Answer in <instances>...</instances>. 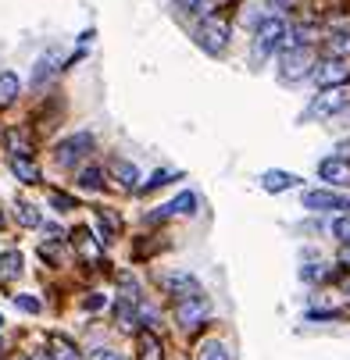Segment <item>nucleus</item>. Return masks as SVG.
Returning a JSON list of instances; mask_svg holds the SVG:
<instances>
[{
	"label": "nucleus",
	"instance_id": "1",
	"mask_svg": "<svg viewBox=\"0 0 350 360\" xmlns=\"http://www.w3.org/2000/svg\"><path fill=\"white\" fill-rule=\"evenodd\" d=\"M229 36H233V26H229V18H225L222 11H211V14H204V22L197 26V47L204 54H225V47H229Z\"/></svg>",
	"mask_w": 350,
	"mask_h": 360
},
{
	"label": "nucleus",
	"instance_id": "2",
	"mask_svg": "<svg viewBox=\"0 0 350 360\" xmlns=\"http://www.w3.org/2000/svg\"><path fill=\"white\" fill-rule=\"evenodd\" d=\"M343 108H350V82H343V86H325L311 103L304 108L300 121H311V118H333L340 114Z\"/></svg>",
	"mask_w": 350,
	"mask_h": 360
},
{
	"label": "nucleus",
	"instance_id": "3",
	"mask_svg": "<svg viewBox=\"0 0 350 360\" xmlns=\"http://www.w3.org/2000/svg\"><path fill=\"white\" fill-rule=\"evenodd\" d=\"M315 72V50L311 47H290L282 57V72H279V82H304L307 75Z\"/></svg>",
	"mask_w": 350,
	"mask_h": 360
},
{
	"label": "nucleus",
	"instance_id": "4",
	"mask_svg": "<svg viewBox=\"0 0 350 360\" xmlns=\"http://www.w3.org/2000/svg\"><path fill=\"white\" fill-rule=\"evenodd\" d=\"M286 22L282 18H264V22L257 26V32H254V57H269L272 50H279L282 43H286Z\"/></svg>",
	"mask_w": 350,
	"mask_h": 360
},
{
	"label": "nucleus",
	"instance_id": "5",
	"mask_svg": "<svg viewBox=\"0 0 350 360\" xmlns=\"http://www.w3.org/2000/svg\"><path fill=\"white\" fill-rule=\"evenodd\" d=\"M90 150H93V132H75V136H65L54 146V161H57V168H72Z\"/></svg>",
	"mask_w": 350,
	"mask_h": 360
},
{
	"label": "nucleus",
	"instance_id": "6",
	"mask_svg": "<svg viewBox=\"0 0 350 360\" xmlns=\"http://www.w3.org/2000/svg\"><path fill=\"white\" fill-rule=\"evenodd\" d=\"M211 314V300L204 292H193V296H186V300H175V321H179V328H197V325H204V317Z\"/></svg>",
	"mask_w": 350,
	"mask_h": 360
},
{
	"label": "nucleus",
	"instance_id": "7",
	"mask_svg": "<svg viewBox=\"0 0 350 360\" xmlns=\"http://www.w3.org/2000/svg\"><path fill=\"white\" fill-rule=\"evenodd\" d=\"M311 75L318 82V90L343 86V82H350V57H329V61H322V65H315Z\"/></svg>",
	"mask_w": 350,
	"mask_h": 360
},
{
	"label": "nucleus",
	"instance_id": "8",
	"mask_svg": "<svg viewBox=\"0 0 350 360\" xmlns=\"http://www.w3.org/2000/svg\"><path fill=\"white\" fill-rule=\"evenodd\" d=\"M161 286H164V292H168L172 300H186V296L200 292L197 274H190V271H168V274L161 279Z\"/></svg>",
	"mask_w": 350,
	"mask_h": 360
},
{
	"label": "nucleus",
	"instance_id": "9",
	"mask_svg": "<svg viewBox=\"0 0 350 360\" xmlns=\"http://www.w3.org/2000/svg\"><path fill=\"white\" fill-rule=\"evenodd\" d=\"M307 210H350V197L343 193H329V189H307L304 193Z\"/></svg>",
	"mask_w": 350,
	"mask_h": 360
},
{
	"label": "nucleus",
	"instance_id": "10",
	"mask_svg": "<svg viewBox=\"0 0 350 360\" xmlns=\"http://www.w3.org/2000/svg\"><path fill=\"white\" fill-rule=\"evenodd\" d=\"M318 179L322 182H329V186H350V161H343V157H325V161H318Z\"/></svg>",
	"mask_w": 350,
	"mask_h": 360
},
{
	"label": "nucleus",
	"instance_id": "11",
	"mask_svg": "<svg viewBox=\"0 0 350 360\" xmlns=\"http://www.w3.org/2000/svg\"><path fill=\"white\" fill-rule=\"evenodd\" d=\"M261 189L264 193H286V189H297L304 179L293 175V172H279V168H269V172H261Z\"/></svg>",
	"mask_w": 350,
	"mask_h": 360
},
{
	"label": "nucleus",
	"instance_id": "12",
	"mask_svg": "<svg viewBox=\"0 0 350 360\" xmlns=\"http://www.w3.org/2000/svg\"><path fill=\"white\" fill-rule=\"evenodd\" d=\"M4 146H8L11 157H32V150H36L32 132H26V129H8L4 132Z\"/></svg>",
	"mask_w": 350,
	"mask_h": 360
},
{
	"label": "nucleus",
	"instance_id": "13",
	"mask_svg": "<svg viewBox=\"0 0 350 360\" xmlns=\"http://www.w3.org/2000/svg\"><path fill=\"white\" fill-rule=\"evenodd\" d=\"M168 214H182V218H190V214H197V197L193 193H179L168 207H157V214L150 218V221H157V218H168Z\"/></svg>",
	"mask_w": 350,
	"mask_h": 360
},
{
	"label": "nucleus",
	"instance_id": "14",
	"mask_svg": "<svg viewBox=\"0 0 350 360\" xmlns=\"http://www.w3.org/2000/svg\"><path fill=\"white\" fill-rule=\"evenodd\" d=\"M136 360H164V346L154 332H139L136 335Z\"/></svg>",
	"mask_w": 350,
	"mask_h": 360
},
{
	"label": "nucleus",
	"instance_id": "15",
	"mask_svg": "<svg viewBox=\"0 0 350 360\" xmlns=\"http://www.w3.org/2000/svg\"><path fill=\"white\" fill-rule=\"evenodd\" d=\"M22 271H26V257H22L18 250L0 253V282H14Z\"/></svg>",
	"mask_w": 350,
	"mask_h": 360
},
{
	"label": "nucleus",
	"instance_id": "16",
	"mask_svg": "<svg viewBox=\"0 0 350 360\" xmlns=\"http://www.w3.org/2000/svg\"><path fill=\"white\" fill-rule=\"evenodd\" d=\"M193 360H233V357H229V346H225L222 339H204L193 350Z\"/></svg>",
	"mask_w": 350,
	"mask_h": 360
},
{
	"label": "nucleus",
	"instance_id": "17",
	"mask_svg": "<svg viewBox=\"0 0 350 360\" xmlns=\"http://www.w3.org/2000/svg\"><path fill=\"white\" fill-rule=\"evenodd\" d=\"M111 175H115V182H118V186H126V189H139V172H136V164H129V161H118V157H115Z\"/></svg>",
	"mask_w": 350,
	"mask_h": 360
},
{
	"label": "nucleus",
	"instance_id": "18",
	"mask_svg": "<svg viewBox=\"0 0 350 360\" xmlns=\"http://www.w3.org/2000/svg\"><path fill=\"white\" fill-rule=\"evenodd\" d=\"M61 68V54L57 50H50V54H43V57H39L36 61V72H32V82H36V86H39V82H47L54 72Z\"/></svg>",
	"mask_w": 350,
	"mask_h": 360
},
{
	"label": "nucleus",
	"instance_id": "19",
	"mask_svg": "<svg viewBox=\"0 0 350 360\" xmlns=\"http://www.w3.org/2000/svg\"><path fill=\"white\" fill-rule=\"evenodd\" d=\"M11 172L22 179L26 186H36L39 182V168H36L32 157H11Z\"/></svg>",
	"mask_w": 350,
	"mask_h": 360
},
{
	"label": "nucleus",
	"instance_id": "20",
	"mask_svg": "<svg viewBox=\"0 0 350 360\" xmlns=\"http://www.w3.org/2000/svg\"><path fill=\"white\" fill-rule=\"evenodd\" d=\"M47 353L54 360H82L79 350H75V343H72V339H65V335H50V350Z\"/></svg>",
	"mask_w": 350,
	"mask_h": 360
},
{
	"label": "nucleus",
	"instance_id": "21",
	"mask_svg": "<svg viewBox=\"0 0 350 360\" xmlns=\"http://www.w3.org/2000/svg\"><path fill=\"white\" fill-rule=\"evenodd\" d=\"M18 90H22V82H18L14 72H4V75H0V108H8V103L18 100Z\"/></svg>",
	"mask_w": 350,
	"mask_h": 360
},
{
	"label": "nucleus",
	"instance_id": "22",
	"mask_svg": "<svg viewBox=\"0 0 350 360\" xmlns=\"http://www.w3.org/2000/svg\"><path fill=\"white\" fill-rule=\"evenodd\" d=\"M79 189H86V193H100V189H104V172H100V168H82L79 172Z\"/></svg>",
	"mask_w": 350,
	"mask_h": 360
},
{
	"label": "nucleus",
	"instance_id": "23",
	"mask_svg": "<svg viewBox=\"0 0 350 360\" xmlns=\"http://www.w3.org/2000/svg\"><path fill=\"white\" fill-rule=\"evenodd\" d=\"M97 225H100V236H104V243H111L115 236H118V218L111 214V210L108 207H97Z\"/></svg>",
	"mask_w": 350,
	"mask_h": 360
},
{
	"label": "nucleus",
	"instance_id": "24",
	"mask_svg": "<svg viewBox=\"0 0 350 360\" xmlns=\"http://www.w3.org/2000/svg\"><path fill=\"white\" fill-rule=\"evenodd\" d=\"M72 236H75V246H79L82 257H100V246L93 243V232L90 228H75Z\"/></svg>",
	"mask_w": 350,
	"mask_h": 360
},
{
	"label": "nucleus",
	"instance_id": "25",
	"mask_svg": "<svg viewBox=\"0 0 350 360\" xmlns=\"http://www.w3.org/2000/svg\"><path fill=\"white\" fill-rule=\"evenodd\" d=\"M325 54L329 57H350V36L347 32H333L325 43Z\"/></svg>",
	"mask_w": 350,
	"mask_h": 360
},
{
	"label": "nucleus",
	"instance_id": "26",
	"mask_svg": "<svg viewBox=\"0 0 350 360\" xmlns=\"http://www.w3.org/2000/svg\"><path fill=\"white\" fill-rule=\"evenodd\" d=\"M168 179H179V172H154L147 182L139 186V193H154V189H161V186L168 182Z\"/></svg>",
	"mask_w": 350,
	"mask_h": 360
},
{
	"label": "nucleus",
	"instance_id": "27",
	"mask_svg": "<svg viewBox=\"0 0 350 360\" xmlns=\"http://www.w3.org/2000/svg\"><path fill=\"white\" fill-rule=\"evenodd\" d=\"M14 307L26 310V314H39V310H43V303H39L36 296H29V292H18V296H14Z\"/></svg>",
	"mask_w": 350,
	"mask_h": 360
},
{
	"label": "nucleus",
	"instance_id": "28",
	"mask_svg": "<svg viewBox=\"0 0 350 360\" xmlns=\"http://www.w3.org/2000/svg\"><path fill=\"white\" fill-rule=\"evenodd\" d=\"M333 236H336L343 246H350V214H340V218L333 221Z\"/></svg>",
	"mask_w": 350,
	"mask_h": 360
},
{
	"label": "nucleus",
	"instance_id": "29",
	"mask_svg": "<svg viewBox=\"0 0 350 360\" xmlns=\"http://www.w3.org/2000/svg\"><path fill=\"white\" fill-rule=\"evenodd\" d=\"M18 221H22L26 228H39V214H36V207L18 203Z\"/></svg>",
	"mask_w": 350,
	"mask_h": 360
},
{
	"label": "nucleus",
	"instance_id": "30",
	"mask_svg": "<svg viewBox=\"0 0 350 360\" xmlns=\"http://www.w3.org/2000/svg\"><path fill=\"white\" fill-rule=\"evenodd\" d=\"M208 0H172V8L179 11V14H197Z\"/></svg>",
	"mask_w": 350,
	"mask_h": 360
},
{
	"label": "nucleus",
	"instance_id": "31",
	"mask_svg": "<svg viewBox=\"0 0 350 360\" xmlns=\"http://www.w3.org/2000/svg\"><path fill=\"white\" fill-rule=\"evenodd\" d=\"M300 279H304V282H322V279H325V268H322V264H304V268H300Z\"/></svg>",
	"mask_w": 350,
	"mask_h": 360
},
{
	"label": "nucleus",
	"instance_id": "32",
	"mask_svg": "<svg viewBox=\"0 0 350 360\" xmlns=\"http://www.w3.org/2000/svg\"><path fill=\"white\" fill-rule=\"evenodd\" d=\"M50 203H54L57 210H75V200H72L68 193H57V189L50 193Z\"/></svg>",
	"mask_w": 350,
	"mask_h": 360
},
{
	"label": "nucleus",
	"instance_id": "33",
	"mask_svg": "<svg viewBox=\"0 0 350 360\" xmlns=\"http://www.w3.org/2000/svg\"><path fill=\"white\" fill-rule=\"evenodd\" d=\"M82 307H86V310H100V307H104V296H100V292H90Z\"/></svg>",
	"mask_w": 350,
	"mask_h": 360
},
{
	"label": "nucleus",
	"instance_id": "34",
	"mask_svg": "<svg viewBox=\"0 0 350 360\" xmlns=\"http://www.w3.org/2000/svg\"><path fill=\"white\" fill-rule=\"evenodd\" d=\"M93 360H126V357L115 353V350H93Z\"/></svg>",
	"mask_w": 350,
	"mask_h": 360
},
{
	"label": "nucleus",
	"instance_id": "35",
	"mask_svg": "<svg viewBox=\"0 0 350 360\" xmlns=\"http://www.w3.org/2000/svg\"><path fill=\"white\" fill-rule=\"evenodd\" d=\"M340 157H343V161H350V139H343V143H340Z\"/></svg>",
	"mask_w": 350,
	"mask_h": 360
},
{
	"label": "nucleus",
	"instance_id": "36",
	"mask_svg": "<svg viewBox=\"0 0 350 360\" xmlns=\"http://www.w3.org/2000/svg\"><path fill=\"white\" fill-rule=\"evenodd\" d=\"M340 264H347V268H350V246H343V250H340Z\"/></svg>",
	"mask_w": 350,
	"mask_h": 360
},
{
	"label": "nucleus",
	"instance_id": "37",
	"mask_svg": "<svg viewBox=\"0 0 350 360\" xmlns=\"http://www.w3.org/2000/svg\"><path fill=\"white\" fill-rule=\"evenodd\" d=\"M29 360H54V357H50V353H47V350H39V353H32V357H29Z\"/></svg>",
	"mask_w": 350,
	"mask_h": 360
},
{
	"label": "nucleus",
	"instance_id": "38",
	"mask_svg": "<svg viewBox=\"0 0 350 360\" xmlns=\"http://www.w3.org/2000/svg\"><path fill=\"white\" fill-rule=\"evenodd\" d=\"M8 225V214H4V210H0V228H4Z\"/></svg>",
	"mask_w": 350,
	"mask_h": 360
},
{
	"label": "nucleus",
	"instance_id": "39",
	"mask_svg": "<svg viewBox=\"0 0 350 360\" xmlns=\"http://www.w3.org/2000/svg\"><path fill=\"white\" fill-rule=\"evenodd\" d=\"M11 360H29V357H11Z\"/></svg>",
	"mask_w": 350,
	"mask_h": 360
},
{
	"label": "nucleus",
	"instance_id": "40",
	"mask_svg": "<svg viewBox=\"0 0 350 360\" xmlns=\"http://www.w3.org/2000/svg\"><path fill=\"white\" fill-rule=\"evenodd\" d=\"M0 328H4V314H0Z\"/></svg>",
	"mask_w": 350,
	"mask_h": 360
}]
</instances>
